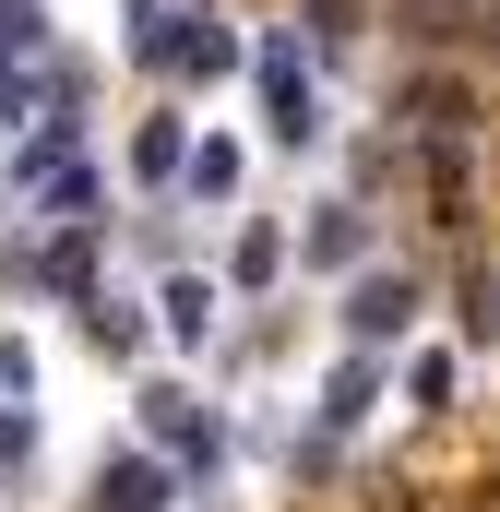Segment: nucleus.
<instances>
[{
  "label": "nucleus",
  "mask_w": 500,
  "mask_h": 512,
  "mask_svg": "<svg viewBox=\"0 0 500 512\" xmlns=\"http://www.w3.org/2000/svg\"><path fill=\"white\" fill-rule=\"evenodd\" d=\"M84 310H96V346H108V358H131V346H143V310H131V298H108V286H96Z\"/></svg>",
  "instance_id": "obj_16"
},
{
  "label": "nucleus",
  "mask_w": 500,
  "mask_h": 512,
  "mask_svg": "<svg viewBox=\"0 0 500 512\" xmlns=\"http://www.w3.org/2000/svg\"><path fill=\"white\" fill-rule=\"evenodd\" d=\"M24 286H48V298H72V310H84V298H96V215H84V227H60V239L36 251Z\"/></svg>",
  "instance_id": "obj_8"
},
{
  "label": "nucleus",
  "mask_w": 500,
  "mask_h": 512,
  "mask_svg": "<svg viewBox=\"0 0 500 512\" xmlns=\"http://www.w3.org/2000/svg\"><path fill=\"white\" fill-rule=\"evenodd\" d=\"M239 143H191V167H179V191H191V203H239Z\"/></svg>",
  "instance_id": "obj_11"
},
{
  "label": "nucleus",
  "mask_w": 500,
  "mask_h": 512,
  "mask_svg": "<svg viewBox=\"0 0 500 512\" xmlns=\"http://www.w3.org/2000/svg\"><path fill=\"white\" fill-rule=\"evenodd\" d=\"M179 489H191V477L155 465V453H108V465H96V512H167Z\"/></svg>",
  "instance_id": "obj_5"
},
{
  "label": "nucleus",
  "mask_w": 500,
  "mask_h": 512,
  "mask_svg": "<svg viewBox=\"0 0 500 512\" xmlns=\"http://www.w3.org/2000/svg\"><path fill=\"white\" fill-rule=\"evenodd\" d=\"M131 48L155 60V72H179V84H215V72H239V36L215 24V12H131Z\"/></svg>",
  "instance_id": "obj_1"
},
{
  "label": "nucleus",
  "mask_w": 500,
  "mask_h": 512,
  "mask_svg": "<svg viewBox=\"0 0 500 512\" xmlns=\"http://www.w3.org/2000/svg\"><path fill=\"white\" fill-rule=\"evenodd\" d=\"M417 310H429V298H417V274H358V286H346V334H358V346L417 334Z\"/></svg>",
  "instance_id": "obj_4"
},
{
  "label": "nucleus",
  "mask_w": 500,
  "mask_h": 512,
  "mask_svg": "<svg viewBox=\"0 0 500 512\" xmlns=\"http://www.w3.org/2000/svg\"><path fill=\"white\" fill-rule=\"evenodd\" d=\"M298 262H310V274H358V262H370V215H358V203H310Z\"/></svg>",
  "instance_id": "obj_7"
},
{
  "label": "nucleus",
  "mask_w": 500,
  "mask_h": 512,
  "mask_svg": "<svg viewBox=\"0 0 500 512\" xmlns=\"http://www.w3.org/2000/svg\"><path fill=\"white\" fill-rule=\"evenodd\" d=\"M453 382H465V370H453V346H417V358H405V405H417V417H429V405H453Z\"/></svg>",
  "instance_id": "obj_14"
},
{
  "label": "nucleus",
  "mask_w": 500,
  "mask_h": 512,
  "mask_svg": "<svg viewBox=\"0 0 500 512\" xmlns=\"http://www.w3.org/2000/svg\"><path fill=\"white\" fill-rule=\"evenodd\" d=\"M274 262H286V239H274V227H250V239H239V286H250V298L274 286Z\"/></svg>",
  "instance_id": "obj_18"
},
{
  "label": "nucleus",
  "mask_w": 500,
  "mask_h": 512,
  "mask_svg": "<svg viewBox=\"0 0 500 512\" xmlns=\"http://www.w3.org/2000/svg\"><path fill=\"white\" fill-rule=\"evenodd\" d=\"M358 36V0H310V48H346Z\"/></svg>",
  "instance_id": "obj_19"
},
{
  "label": "nucleus",
  "mask_w": 500,
  "mask_h": 512,
  "mask_svg": "<svg viewBox=\"0 0 500 512\" xmlns=\"http://www.w3.org/2000/svg\"><path fill=\"white\" fill-rule=\"evenodd\" d=\"M393 108H405V131H429V143H465V131H477V84L429 60V72H405V96H393Z\"/></svg>",
  "instance_id": "obj_3"
},
{
  "label": "nucleus",
  "mask_w": 500,
  "mask_h": 512,
  "mask_svg": "<svg viewBox=\"0 0 500 512\" xmlns=\"http://www.w3.org/2000/svg\"><path fill=\"white\" fill-rule=\"evenodd\" d=\"M179 167H191V131H179V120H143V131H131V179H179Z\"/></svg>",
  "instance_id": "obj_13"
},
{
  "label": "nucleus",
  "mask_w": 500,
  "mask_h": 512,
  "mask_svg": "<svg viewBox=\"0 0 500 512\" xmlns=\"http://www.w3.org/2000/svg\"><path fill=\"white\" fill-rule=\"evenodd\" d=\"M155 310H167V334H179V346H203V334H215V286H203V274H167V298H155Z\"/></svg>",
  "instance_id": "obj_12"
},
{
  "label": "nucleus",
  "mask_w": 500,
  "mask_h": 512,
  "mask_svg": "<svg viewBox=\"0 0 500 512\" xmlns=\"http://www.w3.org/2000/svg\"><path fill=\"white\" fill-rule=\"evenodd\" d=\"M143 429H155V441L179 453V477H191V489H203V477L227 465V417H215V405H203L191 382H143Z\"/></svg>",
  "instance_id": "obj_2"
},
{
  "label": "nucleus",
  "mask_w": 500,
  "mask_h": 512,
  "mask_svg": "<svg viewBox=\"0 0 500 512\" xmlns=\"http://www.w3.org/2000/svg\"><path fill=\"white\" fill-rule=\"evenodd\" d=\"M36 441H48V429H36V405H0V477H24V465H36Z\"/></svg>",
  "instance_id": "obj_17"
},
{
  "label": "nucleus",
  "mask_w": 500,
  "mask_h": 512,
  "mask_svg": "<svg viewBox=\"0 0 500 512\" xmlns=\"http://www.w3.org/2000/svg\"><path fill=\"white\" fill-rule=\"evenodd\" d=\"M405 36H417V48H453V36H489V0H405Z\"/></svg>",
  "instance_id": "obj_10"
},
{
  "label": "nucleus",
  "mask_w": 500,
  "mask_h": 512,
  "mask_svg": "<svg viewBox=\"0 0 500 512\" xmlns=\"http://www.w3.org/2000/svg\"><path fill=\"white\" fill-rule=\"evenodd\" d=\"M48 48V0H0V72Z\"/></svg>",
  "instance_id": "obj_15"
},
{
  "label": "nucleus",
  "mask_w": 500,
  "mask_h": 512,
  "mask_svg": "<svg viewBox=\"0 0 500 512\" xmlns=\"http://www.w3.org/2000/svg\"><path fill=\"white\" fill-rule=\"evenodd\" d=\"M262 108H274V143H310V60H298V36H274L262 48Z\"/></svg>",
  "instance_id": "obj_6"
},
{
  "label": "nucleus",
  "mask_w": 500,
  "mask_h": 512,
  "mask_svg": "<svg viewBox=\"0 0 500 512\" xmlns=\"http://www.w3.org/2000/svg\"><path fill=\"white\" fill-rule=\"evenodd\" d=\"M370 393H381V358H370V346H358V358H334V382H322V429H310V441L358 429V417H370Z\"/></svg>",
  "instance_id": "obj_9"
}]
</instances>
